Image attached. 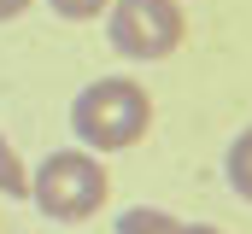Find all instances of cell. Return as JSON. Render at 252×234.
<instances>
[{
    "instance_id": "7",
    "label": "cell",
    "mask_w": 252,
    "mask_h": 234,
    "mask_svg": "<svg viewBox=\"0 0 252 234\" xmlns=\"http://www.w3.org/2000/svg\"><path fill=\"white\" fill-rule=\"evenodd\" d=\"M47 6H53L59 18H76V24H82V18H100L112 0H47Z\"/></svg>"
},
{
    "instance_id": "4",
    "label": "cell",
    "mask_w": 252,
    "mask_h": 234,
    "mask_svg": "<svg viewBox=\"0 0 252 234\" xmlns=\"http://www.w3.org/2000/svg\"><path fill=\"white\" fill-rule=\"evenodd\" d=\"M182 217H170V211H158V205H135L118 217V234H176Z\"/></svg>"
},
{
    "instance_id": "3",
    "label": "cell",
    "mask_w": 252,
    "mask_h": 234,
    "mask_svg": "<svg viewBox=\"0 0 252 234\" xmlns=\"http://www.w3.org/2000/svg\"><path fill=\"white\" fill-rule=\"evenodd\" d=\"M182 6L176 0H112L106 12V35L124 58H164L182 47Z\"/></svg>"
},
{
    "instance_id": "1",
    "label": "cell",
    "mask_w": 252,
    "mask_h": 234,
    "mask_svg": "<svg viewBox=\"0 0 252 234\" xmlns=\"http://www.w3.org/2000/svg\"><path fill=\"white\" fill-rule=\"evenodd\" d=\"M153 123V100L135 76H100L70 100V129L88 152H124L147 135Z\"/></svg>"
},
{
    "instance_id": "8",
    "label": "cell",
    "mask_w": 252,
    "mask_h": 234,
    "mask_svg": "<svg viewBox=\"0 0 252 234\" xmlns=\"http://www.w3.org/2000/svg\"><path fill=\"white\" fill-rule=\"evenodd\" d=\"M176 234H223V229H211V223H176Z\"/></svg>"
},
{
    "instance_id": "5",
    "label": "cell",
    "mask_w": 252,
    "mask_h": 234,
    "mask_svg": "<svg viewBox=\"0 0 252 234\" xmlns=\"http://www.w3.org/2000/svg\"><path fill=\"white\" fill-rule=\"evenodd\" d=\"M229 187L241 199H252V129H241L235 146H229Z\"/></svg>"
},
{
    "instance_id": "6",
    "label": "cell",
    "mask_w": 252,
    "mask_h": 234,
    "mask_svg": "<svg viewBox=\"0 0 252 234\" xmlns=\"http://www.w3.org/2000/svg\"><path fill=\"white\" fill-rule=\"evenodd\" d=\"M0 193H30V176H24V164H18V152H12V141L0 135Z\"/></svg>"
},
{
    "instance_id": "2",
    "label": "cell",
    "mask_w": 252,
    "mask_h": 234,
    "mask_svg": "<svg viewBox=\"0 0 252 234\" xmlns=\"http://www.w3.org/2000/svg\"><path fill=\"white\" fill-rule=\"evenodd\" d=\"M106 193H112V176L88 146H64L53 158H41V170L30 176V199L53 223H88L106 205Z\"/></svg>"
},
{
    "instance_id": "9",
    "label": "cell",
    "mask_w": 252,
    "mask_h": 234,
    "mask_svg": "<svg viewBox=\"0 0 252 234\" xmlns=\"http://www.w3.org/2000/svg\"><path fill=\"white\" fill-rule=\"evenodd\" d=\"M24 6H30V0H0V24H6V18H18Z\"/></svg>"
}]
</instances>
